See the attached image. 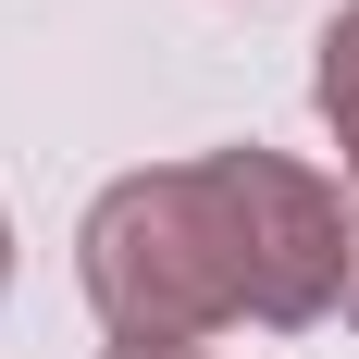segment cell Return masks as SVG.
Segmentation results:
<instances>
[{
  "label": "cell",
  "mask_w": 359,
  "mask_h": 359,
  "mask_svg": "<svg viewBox=\"0 0 359 359\" xmlns=\"http://www.w3.org/2000/svg\"><path fill=\"white\" fill-rule=\"evenodd\" d=\"M323 111H334V124L359 137V13H347V25L323 37Z\"/></svg>",
  "instance_id": "cell-1"
},
{
  "label": "cell",
  "mask_w": 359,
  "mask_h": 359,
  "mask_svg": "<svg viewBox=\"0 0 359 359\" xmlns=\"http://www.w3.org/2000/svg\"><path fill=\"white\" fill-rule=\"evenodd\" d=\"M137 359H174V347H137Z\"/></svg>",
  "instance_id": "cell-2"
}]
</instances>
